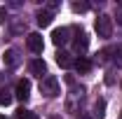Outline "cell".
<instances>
[{"label": "cell", "mask_w": 122, "mask_h": 119, "mask_svg": "<svg viewBox=\"0 0 122 119\" xmlns=\"http://www.w3.org/2000/svg\"><path fill=\"white\" fill-rule=\"evenodd\" d=\"M0 119H5V117H2V114H0Z\"/></svg>", "instance_id": "obj_17"}, {"label": "cell", "mask_w": 122, "mask_h": 119, "mask_svg": "<svg viewBox=\"0 0 122 119\" xmlns=\"http://www.w3.org/2000/svg\"><path fill=\"white\" fill-rule=\"evenodd\" d=\"M10 103H12V93H7V91H0V107H7Z\"/></svg>", "instance_id": "obj_13"}, {"label": "cell", "mask_w": 122, "mask_h": 119, "mask_svg": "<svg viewBox=\"0 0 122 119\" xmlns=\"http://www.w3.org/2000/svg\"><path fill=\"white\" fill-rule=\"evenodd\" d=\"M16 119H38L30 110H26V107H19L16 110Z\"/></svg>", "instance_id": "obj_12"}, {"label": "cell", "mask_w": 122, "mask_h": 119, "mask_svg": "<svg viewBox=\"0 0 122 119\" xmlns=\"http://www.w3.org/2000/svg\"><path fill=\"white\" fill-rule=\"evenodd\" d=\"M103 107H106V103H103V101H99V103H96V110H99L96 114H99V117H103Z\"/></svg>", "instance_id": "obj_15"}, {"label": "cell", "mask_w": 122, "mask_h": 119, "mask_svg": "<svg viewBox=\"0 0 122 119\" xmlns=\"http://www.w3.org/2000/svg\"><path fill=\"white\" fill-rule=\"evenodd\" d=\"M96 33L101 37H110V33H113V19L108 14H101L96 19Z\"/></svg>", "instance_id": "obj_2"}, {"label": "cell", "mask_w": 122, "mask_h": 119, "mask_svg": "<svg viewBox=\"0 0 122 119\" xmlns=\"http://www.w3.org/2000/svg\"><path fill=\"white\" fill-rule=\"evenodd\" d=\"M14 96L19 98V101H28V96H30V82L28 79H19V82H16Z\"/></svg>", "instance_id": "obj_4"}, {"label": "cell", "mask_w": 122, "mask_h": 119, "mask_svg": "<svg viewBox=\"0 0 122 119\" xmlns=\"http://www.w3.org/2000/svg\"><path fill=\"white\" fill-rule=\"evenodd\" d=\"M68 33H71V28H56L52 33V42H54V45H63V42L68 40Z\"/></svg>", "instance_id": "obj_6"}, {"label": "cell", "mask_w": 122, "mask_h": 119, "mask_svg": "<svg viewBox=\"0 0 122 119\" xmlns=\"http://www.w3.org/2000/svg\"><path fill=\"white\" fill-rule=\"evenodd\" d=\"M26 45H28V49L33 54H40L45 49V42H42V35L40 33H30L28 37H26Z\"/></svg>", "instance_id": "obj_3"}, {"label": "cell", "mask_w": 122, "mask_h": 119, "mask_svg": "<svg viewBox=\"0 0 122 119\" xmlns=\"http://www.w3.org/2000/svg\"><path fill=\"white\" fill-rule=\"evenodd\" d=\"M82 119H89V117H82Z\"/></svg>", "instance_id": "obj_18"}, {"label": "cell", "mask_w": 122, "mask_h": 119, "mask_svg": "<svg viewBox=\"0 0 122 119\" xmlns=\"http://www.w3.org/2000/svg\"><path fill=\"white\" fill-rule=\"evenodd\" d=\"M87 45H89L87 35H85V33H80V35H77V40H75V49H77V51H85V49H87Z\"/></svg>", "instance_id": "obj_11"}, {"label": "cell", "mask_w": 122, "mask_h": 119, "mask_svg": "<svg viewBox=\"0 0 122 119\" xmlns=\"http://www.w3.org/2000/svg\"><path fill=\"white\" fill-rule=\"evenodd\" d=\"M49 23H52V12L49 9H40L38 12V26L40 28H47Z\"/></svg>", "instance_id": "obj_7"}, {"label": "cell", "mask_w": 122, "mask_h": 119, "mask_svg": "<svg viewBox=\"0 0 122 119\" xmlns=\"http://www.w3.org/2000/svg\"><path fill=\"white\" fill-rule=\"evenodd\" d=\"M75 70H77L80 75L89 73V70H92V61H89V59H85V56H80V59L75 61Z\"/></svg>", "instance_id": "obj_8"}, {"label": "cell", "mask_w": 122, "mask_h": 119, "mask_svg": "<svg viewBox=\"0 0 122 119\" xmlns=\"http://www.w3.org/2000/svg\"><path fill=\"white\" fill-rule=\"evenodd\" d=\"M40 91L45 93L47 98L59 96V82H56V77H42V82H40Z\"/></svg>", "instance_id": "obj_1"}, {"label": "cell", "mask_w": 122, "mask_h": 119, "mask_svg": "<svg viewBox=\"0 0 122 119\" xmlns=\"http://www.w3.org/2000/svg\"><path fill=\"white\" fill-rule=\"evenodd\" d=\"M5 19H7V12H5V7H0V23H2Z\"/></svg>", "instance_id": "obj_16"}, {"label": "cell", "mask_w": 122, "mask_h": 119, "mask_svg": "<svg viewBox=\"0 0 122 119\" xmlns=\"http://www.w3.org/2000/svg\"><path fill=\"white\" fill-rule=\"evenodd\" d=\"M28 68H30V73H33V75H38V77L47 75V63H45L42 59H33Z\"/></svg>", "instance_id": "obj_5"}, {"label": "cell", "mask_w": 122, "mask_h": 119, "mask_svg": "<svg viewBox=\"0 0 122 119\" xmlns=\"http://www.w3.org/2000/svg\"><path fill=\"white\" fill-rule=\"evenodd\" d=\"M16 63H19V54H16L14 49H7V51H5V65L14 68Z\"/></svg>", "instance_id": "obj_10"}, {"label": "cell", "mask_w": 122, "mask_h": 119, "mask_svg": "<svg viewBox=\"0 0 122 119\" xmlns=\"http://www.w3.org/2000/svg\"><path fill=\"white\" fill-rule=\"evenodd\" d=\"M56 63H59L61 68H71L73 65V59H71L68 51H56Z\"/></svg>", "instance_id": "obj_9"}, {"label": "cell", "mask_w": 122, "mask_h": 119, "mask_svg": "<svg viewBox=\"0 0 122 119\" xmlns=\"http://www.w3.org/2000/svg\"><path fill=\"white\" fill-rule=\"evenodd\" d=\"M73 9H75V12H87L89 5H87V2H73Z\"/></svg>", "instance_id": "obj_14"}]
</instances>
